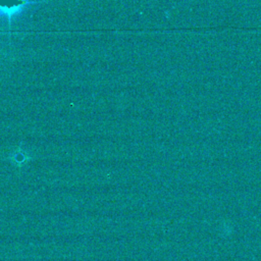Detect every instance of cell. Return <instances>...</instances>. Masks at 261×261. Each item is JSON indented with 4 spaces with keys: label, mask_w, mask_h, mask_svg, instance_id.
<instances>
[{
    "label": "cell",
    "mask_w": 261,
    "mask_h": 261,
    "mask_svg": "<svg viewBox=\"0 0 261 261\" xmlns=\"http://www.w3.org/2000/svg\"><path fill=\"white\" fill-rule=\"evenodd\" d=\"M28 2L27 1H21V0H16V1H10V2H0V12L6 14L8 16V20L10 22V17L16 11L23 5H25Z\"/></svg>",
    "instance_id": "obj_1"
}]
</instances>
